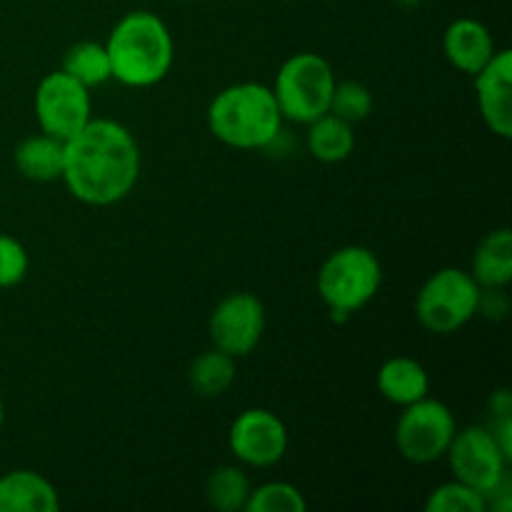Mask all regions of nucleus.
Listing matches in <instances>:
<instances>
[{"instance_id": "obj_1", "label": "nucleus", "mask_w": 512, "mask_h": 512, "mask_svg": "<svg viewBox=\"0 0 512 512\" xmlns=\"http://www.w3.org/2000/svg\"><path fill=\"white\" fill-rule=\"evenodd\" d=\"M140 178V148L118 120L90 118L65 140L63 183L75 200L108 208L133 193Z\"/></svg>"}, {"instance_id": "obj_2", "label": "nucleus", "mask_w": 512, "mask_h": 512, "mask_svg": "<svg viewBox=\"0 0 512 512\" xmlns=\"http://www.w3.org/2000/svg\"><path fill=\"white\" fill-rule=\"evenodd\" d=\"M110 70L128 88H153L168 78L175 60L173 33L150 10L123 15L105 40Z\"/></svg>"}, {"instance_id": "obj_3", "label": "nucleus", "mask_w": 512, "mask_h": 512, "mask_svg": "<svg viewBox=\"0 0 512 512\" xmlns=\"http://www.w3.org/2000/svg\"><path fill=\"white\" fill-rule=\"evenodd\" d=\"M283 115L270 85L235 83L220 90L208 105V130L235 150L268 148L280 133Z\"/></svg>"}, {"instance_id": "obj_4", "label": "nucleus", "mask_w": 512, "mask_h": 512, "mask_svg": "<svg viewBox=\"0 0 512 512\" xmlns=\"http://www.w3.org/2000/svg\"><path fill=\"white\" fill-rule=\"evenodd\" d=\"M380 285L383 265L365 245H345L330 253L315 280L320 300L333 318H350L363 310L378 295Z\"/></svg>"}, {"instance_id": "obj_5", "label": "nucleus", "mask_w": 512, "mask_h": 512, "mask_svg": "<svg viewBox=\"0 0 512 512\" xmlns=\"http://www.w3.org/2000/svg\"><path fill=\"white\" fill-rule=\"evenodd\" d=\"M335 70L318 53H295L280 65L273 95L283 120L308 125L330 110L335 90Z\"/></svg>"}, {"instance_id": "obj_6", "label": "nucleus", "mask_w": 512, "mask_h": 512, "mask_svg": "<svg viewBox=\"0 0 512 512\" xmlns=\"http://www.w3.org/2000/svg\"><path fill=\"white\" fill-rule=\"evenodd\" d=\"M480 285L463 268H440L415 295V318L428 333L453 335L478 315Z\"/></svg>"}, {"instance_id": "obj_7", "label": "nucleus", "mask_w": 512, "mask_h": 512, "mask_svg": "<svg viewBox=\"0 0 512 512\" xmlns=\"http://www.w3.org/2000/svg\"><path fill=\"white\" fill-rule=\"evenodd\" d=\"M455 415L443 400L423 398L405 405L395 425V448L408 463L428 465L445 458L455 438Z\"/></svg>"}, {"instance_id": "obj_8", "label": "nucleus", "mask_w": 512, "mask_h": 512, "mask_svg": "<svg viewBox=\"0 0 512 512\" xmlns=\"http://www.w3.org/2000/svg\"><path fill=\"white\" fill-rule=\"evenodd\" d=\"M33 110L40 133L70 140L93 118V98H90V90L78 80L70 78L63 70H53L35 88Z\"/></svg>"}, {"instance_id": "obj_9", "label": "nucleus", "mask_w": 512, "mask_h": 512, "mask_svg": "<svg viewBox=\"0 0 512 512\" xmlns=\"http://www.w3.org/2000/svg\"><path fill=\"white\" fill-rule=\"evenodd\" d=\"M445 458L455 480L483 495H488L510 473V458L503 453L488 425H468L463 430H455Z\"/></svg>"}, {"instance_id": "obj_10", "label": "nucleus", "mask_w": 512, "mask_h": 512, "mask_svg": "<svg viewBox=\"0 0 512 512\" xmlns=\"http://www.w3.org/2000/svg\"><path fill=\"white\" fill-rule=\"evenodd\" d=\"M268 325L265 305L253 293H230L213 308L208 320V333L213 348L223 350L230 358H245L260 345Z\"/></svg>"}, {"instance_id": "obj_11", "label": "nucleus", "mask_w": 512, "mask_h": 512, "mask_svg": "<svg viewBox=\"0 0 512 512\" xmlns=\"http://www.w3.org/2000/svg\"><path fill=\"white\" fill-rule=\"evenodd\" d=\"M230 453L248 468H273L288 453V428L273 410L248 408L233 420L228 433Z\"/></svg>"}, {"instance_id": "obj_12", "label": "nucleus", "mask_w": 512, "mask_h": 512, "mask_svg": "<svg viewBox=\"0 0 512 512\" xmlns=\"http://www.w3.org/2000/svg\"><path fill=\"white\" fill-rule=\"evenodd\" d=\"M475 80V100L485 128L498 138H512V53L508 48L495 50L490 63Z\"/></svg>"}, {"instance_id": "obj_13", "label": "nucleus", "mask_w": 512, "mask_h": 512, "mask_svg": "<svg viewBox=\"0 0 512 512\" xmlns=\"http://www.w3.org/2000/svg\"><path fill=\"white\" fill-rule=\"evenodd\" d=\"M495 38L488 25L473 18H458L445 28L443 35V53L453 68L460 73L470 75L485 68L495 55Z\"/></svg>"}, {"instance_id": "obj_14", "label": "nucleus", "mask_w": 512, "mask_h": 512, "mask_svg": "<svg viewBox=\"0 0 512 512\" xmlns=\"http://www.w3.org/2000/svg\"><path fill=\"white\" fill-rule=\"evenodd\" d=\"M58 488L35 470L0 475V512H58Z\"/></svg>"}, {"instance_id": "obj_15", "label": "nucleus", "mask_w": 512, "mask_h": 512, "mask_svg": "<svg viewBox=\"0 0 512 512\" xmlns=\"http://www.w3.org/2000/svg\"><path fill=\"white\" fill-rule=\"evenodd\" d=\"M375 385H378V393L398 408L418 403L430 395L428 370L423 363L408 358V355H395V358L385 360L380 365Z\"/></svg>"}, {"instance_id": "obj_16", "label": "nucleus", "mask_w": 512, "mask_h": 512, "mask_svg": "<svg viewBox=\"0 0 512 512\" xmlns=\"http://www.w3.org/2000/svg\"><path fill=\"white\" fill-rule=\"evenodd\" d=\"M15 170L33 183H53L63 178L65 140L48 133H35L20 140L13 150Z\"/></svg>"}, {"instance_id": "obj_17", "label": "nucleus", "mask_w": 512, "mask_h": 512, "mask_svg": "<svg viewBox=\"0 0 512 512\" xmlns=\"http://www.w3.org/2000/svg\"><path fill=\"white\" fill-rule=\"evenodd\" d=\"M470 275L480 288H508L512 280V233L510 228L490 230L478 243L470 263Z\"/></svg>"}, {"instance_id": "obj_18", "label": "nucleus", "mask_w": 512, "mask_h": 512, "mask_svg": "<svg viewBox=\"0 0 512 512\" xmlns=\"http://www.w3.org/2000/svg\"><path fill=\"white\" fill-rule=\"evenodd\" d=\"M355 125L333 113H325L308 123V150L320 163H343L355 150Z\"/></svg>"}, {"instance_id": "obj_19", "label": "nucleus", "mask_w": 512, "mask_h": 512, "mask_svg": "<svg viewBox=\"0 0 512 512\" xmlns=\"http://www.w3.org/2000/svg\"><path fill=\"white\" fill-rule=\"evenodd\" d=\"M235 358L218 348L200 353L188 368V385L200 398H220L235 383Z\"/></svg>"}, {"instance_id": "obj_20", "label": "nucleus", "mask_w": 512, "mask_h": 512, "mask_svg": "<svg viewBox=\"0 0 512 512\" xmlns=\"http://www.w3.org/2000/svg\"><path fill=\"white\" fill-rule=\"evenodd\" d=\"M60 70L78 80L88 90L113 80L108 48H105V43H95V40H80V43L70 45L65 50Z\"/></svg>"}, {"instance_id": "obj_21", "label": "nucleus", "mask_w": 512, "mask_h": 512, "mask_svg": "<svg viewBox=\"0 0 512 512\" xmlns=\"http://www.w3.org/2000/svg\"><path fill=\"white\" fill-rule=\"evenodd\" d=\"M250 490L253 483L240 465H220L205 483V500L218 512H240L245 510Z\"/></svg>"}, {"instance_id": "obj_22", "label": "nucleus", "mask_w": 512, "mask_h": 512, "mask_svg": "<svg viewBox=\"0 0 512 512\" xmlns=\"http://www.w3.org/2000/svg\"><path fill=\"white\" fill-rule=\"evenodd\" d=\"M308 503H305L303 493H300L295 485L273 483L258 485V488L250 490V498L245 503V512H305Z\"/></svg>"}, {"instance_id": "obj_23", "label": "nucleus", "mask_w": 512, "mask_h": 512, "mask_svg": "<svg viewBox=\"0 0 512 512\" xmlns=\"http://www.w3.org/2000/svg\"><path fill=\"white\" fill-rule=\"evenodd\" d=\"M328 113L338 115L345 123L358 125L373 113V90L360 80H343L335 83Z\"/></svg>"}, {"instance_id": "obj_24", "label": "nucleus", "mask_w": 512, "mask_h": 512, "mask_svg": "<svg viewBox=\"0 0 512 512\" xmlns=\"http://www.w3.org/2000/svg\"><path fill=\"white\" fill-rule=\"evenodd\" d=\"M485 495L460 480L438 485L425 500V512H485Z\"/></svg>"}, {"instance_id": "obj_25", "label": "nucleus", "mask_w": 512, "mask_h": 512, "mask_svg": "<svg viewBox=\"0 0 512 512\" xmlns=\"http://www.w3.org/2000/svg\"><path fill=\"white\" fill-rule=\"evenodd\" d=\"M30 268L28 250L13 235L0 233V290L15 288L25 280Z\"/></svg>"}, {"instance_id": "obj_26", "label": "nucleus", "mask_w": 512, "mask_h": 512, "mask_svg": "<svg viewBox=\"0 0 512 512\" xmlns=\"http://www.w3.org/2000/svg\"><path fill=\"white\" fill-rule=\"evenodd\" d=\"M5 423V405H3V398H0V428H3Z\"/></svg>"}]
</instances>
